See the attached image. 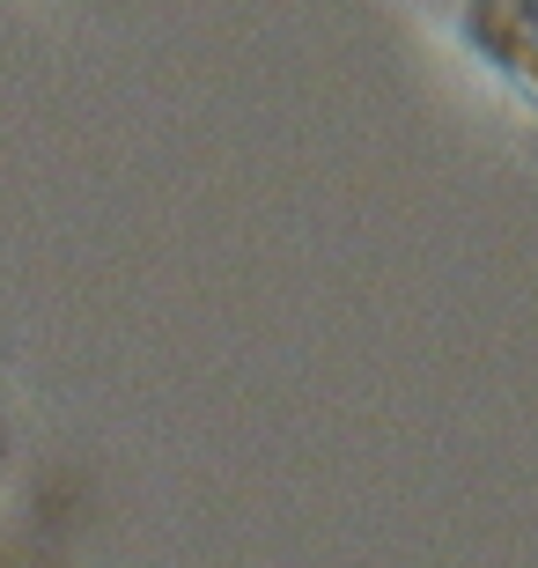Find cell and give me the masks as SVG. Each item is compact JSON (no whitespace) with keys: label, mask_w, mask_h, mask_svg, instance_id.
Returning a JSON list of instances; mask_svg holds the SVG:
<instances>
[{"label":"cell","mask_w":538,"mask_h":568,"mask_svg":"<svg viewBox=\"0 0 538 568\" xmlns=\"http://www.w3.org/2000/svg\"><path fill=\"white\" fill-rule=\"evenodd\" d=\"M495 111L538 119V0H398Z\"/></svg>","instance_id":"obj_1"}]
</instances>
